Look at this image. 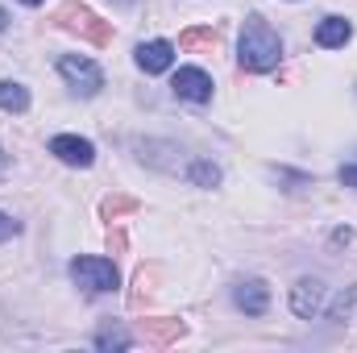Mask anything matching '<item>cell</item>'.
Instances as JSON below:
<instances>
[{
	"instance_id": "obj_13",
	"label": "cell",
	"mask_w": 357,
	"mask_h": 353,
	"mask_svg": "<svg viewBox=\"0 0 357 353\" xmlns=\"http://www.w3.org/2000/svg\"><path fill=\"white\" fill-rule=\"evenodd\" d=\"M220 46V38H216V29H183L178 33V50H216Z\"/></svg>"
},
{
	"instance_id": "obj_20",
	"label": "cell",
	"mask_w": 357,
	"mask_h": 353,
	"mask_svg": "<svg viewBox=\"0 0 357 353\" xmlns=\"http://www.w3.org/2000/svg\"><path fill=\"white\" fill-rule=\"evenodd\" d=\"M108 250H116V254L125 250V233H121V229H116V233H108Z\"/></svg>"
},
{
	"instance_id": "obj_9",
	"label": "cell",
	"mask_w": 357,
	"mask_h": 353,
	"mask_svg": "<svg viewBox=\"0 0 357 353\" xmlns=\"http://www.w3.org/2000/svg\"><path fill=\"white\" fill-rule=\"evenodd\" d=\"M233 303H237L245 316H262L270 308V287L262 278H250V283H241V287L233 291Z\"/></svg>"
},
{
	"instance_id": "obj_22",
	"label": "cell",
	"mask_w": 357,
	"mask_h": 353,
	"mask_svg": "<svg viewBox=\"0 0 357 353\" xmlns=\"http://www.w3.org/2000/svg\"><path fill=\"white\" fill-rule=\"evenodd\" d=\"M21 4H42V0H21Z\"/></svg>"
},
{
	"instance_id": "obj_19",
	"label": "cell",
	"mask_w": 357,
	"mask_h": 353,
	"mask_svg": "<svg viewBox=\"0 0 357 353\" xmlns=\"http://www.w3.org/2000/svg\"><path fill=\"white\" fill-rule=\"evenodd\" d=\"M341 183H345V187H357V163L354 167H341Z\"/></svg>"
},
{
	"instance_id": "obj_11",
	"label": "cell",
	"mask_w": 357,
	"mask_h": 353,
	"mask_svg": "<svg viewBox=\"0 0 357 353\" xmlns=\"http://www.w3.org/2000/svg\"><path fill=\"white\" fill-rule=\"evenodd\" d=\"M354 38V25L345 21V17H324L320 25H316V42L324 46V50H333V46H345Z\"/></svg>"
},
{
	"instance_id": "obj_2",
	"label": "cell",
	"mask_w": 357,
	"mask_h": 353,
	"mask_svg": "<svg viewBox=\"0 0 357 353\" xmlns=\"http://www.w3.org/2000/svg\"><path fill=\"white\" fill-rule=\"evenodd\" d=\"M50 21H54L59 29H67V33H79L84 42H91V46H108V42H112V21L96 17L88 4H79V0L59 4V8L50 13Z\"/></svg>"
},
{
	"instance_id": "obj_3",
	"label": "cell",
	"mask_w": 357,
	"mask_h": 353,
	"mask_svg": "<svg viewBox=\"0 0 357 353\" xmlns=\"http://www.w3.org/2000/svg\"><path fill=\"white\" fill-rule=\"evenodd\" d=\"M59 75L71 84V91H79V96H96V91L104 88V71L91 59H79V54H63L59 59Z\"/></svg>"
},
{
	"instance_id": "obj_23",
	"label": "cell",
	"mask_w": 357,
	"mask_h": 353,
	"mask_svg": "<svg viewBox=\"0 0 357 353\" xmlns=\"http://www.w3.org/2000/svg\"><path fill=\"white\" fill-rule=\"evenodd\" d=\"M0 167H4V150H0Z\"/></svg>"
},
{
	"instance_id": "obj_15",
	"label": "cell",
	"mask_w": 357,
	"mask_h": 353,
	"mask_svg": "<svg viewBox=\"0 0 357 353\" xmlns=\"http://www.w3.org/2000/svg\"><path fill=\"white\" fill-rule=\"evenodd\" d=\"M0 108H4V112H25V108H29V91L21 88V84H8V80H4V84H0Z\"/></svg>"
},
{
	"instance_id": "obj_10",
	"label": "cell",
	"mask_w": 357,
	"mask_h": 353,
	"mask_svg": "<svg viewBox=\"0 0 357 353\" xmlns=\"http://www.w3.org/2000/svg\"><path fill=\"white\" fill-rule=\"evenodd\" d=\"M142 337H146L150 345H175L178 337H183V320H171V316H150V320H142Z\"/></svg>"
},
{
	"instance_id": "obj_12",
	"label": "cell",
	"mask_w": 357,
	"mask_h": 353,
	"mask_svg": "<svg viewBox=\"0 0 357 353\" xmlns=\"http://www.w3.org/2000/svg\"><path fill=\"white\" fill-rule=\"evenodd\" d=\"M158 283V266H142L137 274H133V291H129V308H142V303H150L154 299V287Z\"/></svg>"
},
{
	"instance_id": "obj_1",
	"label": "cell",
	"mask_w": 357,
	"mask_h": 353,
	"mask_svg": "<svg viewBox=\"0 0 357 353\" xmlns=\"http://www.w3.org/2000/svg\"><path fill=\"white\" fill-rule=\"evenodd\" d=\"M278 59H282V42H278V33L266 25V17H245V25H241V42H237V63H241V71H270V67H278Z\"/></svg>"
},
{
	"instance_id": "obj_4",
	"label": "cell",
	"mask_w": 357,
	"mask_h": 353,
	"mask_svg": "<svg viewBox=\"0 0 357 353\" xmlns=\"http://www.w3.org/2000/svg\"><path fill=\"white\" fill-rule=\"evenodd\" d=\"M71 278L88 295H100V291H112L116 287V266L108 262V258H75L71 262Z\"/></svg>"
},
{
	"instance_id": "obj_17",
	"label": "cell",
	"mask_w": 357,
	"mask_h": 353,
	"mask_svg": "<svg viewBox=\"0 0 357 353\" xmlns=\"http://www.w3.org/2000/svg\"><path fill=\"white\" fill-rule=\"evenodd\" d=\"M191 183H199V187H216L220 183V167L216 163H191Z\"/></svg>"
},
{
	"instance_id": "obj_18",
	"label": "cell",
	"mask_w": 357,
	"mask_h": 353,
	"mask_svg": "<svg viewBox=\"0 0 357 353\" xmlns=\"http://www.w3.org/2000/svg\"><path fill=\"white\" fill-rule=\"evenodd\" d=\"M17 233H21V225H17L8 212H0V246H4L8 237H17Z\"/></svg>"
},
{
	"instance_id": "obj_16",
	"label": "cell",
	"mask_w": 357,
	"mask_h": 353,
	"mask_svg": "<svg viewBox=\"0 0 357 353\" xmlns=\"http://www.w3.org/2000/svg\"><path fill=\"white\" fill-rule=\"evenodd\" d=\"M133 345V337L125 333V329H112V324H104L100 333H96V350H129Z\"/></svg>"
},
{
	"instance_id": "obj_14",
	"label": "cell",
	"mask_w": 357,
	"mask_h": 353,
	"mask_svg": "<svg viewBox=\"0 0 357 353\" xmlns=\"http://www.w3.org/2000/svg\"><path fill=\"white\" fill-rule=\"evenodd\" d=\"M125 212H137V200L133 195H104V204H100V216L112 225V220H121Z\"/></svg>"
},
{
	"instance_id": "obj_8",
	"label": "cell",
	"mask_w": 357,
	"mask_h": 353,
	"mask_svg": "<svg viewBox=\"0 0 357 353\" xmlns=\"http://www.w3.org/2000/svg\"><path fill=\"white\" fill-rule=\"evenodd\" d=\"M171 63H175V46L171 42H142L137 46V67L146 75H162V71H171Z\"/></svg>"
},
{
	"instance_id": "obj_6",
	"label": "cell",
	"mask_w": 357,
	"mask_h": 353,
	"mask_svg": "<svg viewBox=\"0 0 357 353\" xmlns=\"http://www.w3.org/2000/svg\"><path fill=\"white\" fill-rule=\"evenodd\" d=\"M175 96L178 100H191V104H208L212 100V75L199 71V67H178L175 71Z\"/></svg>"
},
{
	"instance_id": "obj_5",
	"label": "cell",
	"mask_w": 357,
	"mask_h": 353,
	"mask_svg": "<svg viewBox=\"0 0 357 353\" xmlns=\"http://www.w3.org/2000/svg\"><path fill=\"white\" fill-rule=\"evenodd\" d=\"M50 154H54L59 163H67V167H91V163H96V146H91L88 137H75V133L50 137Z\"/></svg>"
},
{
	"instance_id": "obj_7",
	"label": "cell",
	"mask_w": 357,
	"mask_h": 353,
	"mask_svg": "<svg viewBox=\"0 0 357 353\" xmlns=\"http://www.w3.org/2000/svg\"><path fill=\"white\" fill-rule=\"evenodd\" d=\"M324 283L320 278H299L295 287H291V308H295V316H303V320H312V316H320L324 312Z\"/></svg>"
},
{
	"instance_id": "obj_21",
	"label": "cell",
	"mask_w": 357,
	"mask_h": 353,
	"mask_svg": "<svg viewBox=\"0 0 357 353\" xmlns=\"http://www.w3.org/2000/svg\"><path fill=\"white\" fill-rule=\"evenodd\" d=\"M4 21H8V17H4V8H0V29H4Z\"/></svg>"
}]
</instances>
